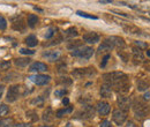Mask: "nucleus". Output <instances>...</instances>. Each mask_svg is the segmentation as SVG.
I'll list each match as a JSON object with an SVG mask.
<instances>
[{
    "instance_id": "15",
    "label": "nucleus",
    "mask_w": 150,
    "mask_h": 127,
    "mask_svg": "<svg viewBox=\"0 0 150 127\" xmlns=\"http://www.w3.org/2000/svg\"><path fill=\"white\" fill-rule=\"evenodd\" d=\"M100 96L104 97V98H110L112 96V89H111V85L108 84H104L100 87Z\"/></svg>"
},
{
    "instance_id": "6",
    "label": "nucleus",
    "mask_w": 150,
    "mask_h": 127,
    "mask_svg": "<svg viewBox=\"0 0 150 127\" xmlns=\"http://www.w3.org/2000/svg\"><path fill=\"white\" fill-rule=\"evenodd\" d=\"M112 118H113V121H114L117 125L120 126V125H122V124L125 122V120H126V118H127V114H126L125 111H122V110H120V109H117V110L113 111Z\"/></svg>"
},
{
    "instance_id": "19",
    "label": "nucleus",
    "mask_w": 150,
    "mask_h": 127,
    "mask_svg": "<svg viewBox=\"0 0 150 127\" xmlns=\"http://www.w3.org/2000/svg\"><path fill=\"white\" fill-rule=\"evenodd\" d=\"M24 43H25L29 47H35V46L38 44V40H37V38H36V36L30 35V36H28V37L25 38Z\"/></svg>"
},
{
    "instance_id": "31",
    "label": "nucleus",
    "mask_w": 150,
    "mask_h": 127,
    "mask_svg": "<svg viewBox=\"0 0 150 127\" xmlns=\"http://www.w3.org/2000/svg\"><path fill=\"white\" fill-rule=\"evenodd\" d=\"M43 103H44V99L42 98V97H37V98H35V99H32L31 100V104H37V105H43Z\"/></svg>"
},
{
    "instance_id": "2",
    "label": "nucleus",
    "mask_w": 150,
    "mask_h": 127,
    "mask_svg": "<svg viewBox=\"0 0 150 127\" xmlns=\"http://www.w3.org/2000/svg\"><path fill=\"white\" fill-rule=\"evenodd\" d=\"M92 54H93V48L90 46H80L72 51V55L83 58V59H89Z\"/></svg>"
},
{
    "instance_id": "4",
    "label": "nucleus",
    "mask_w": 150,
    "mask_h": 127,
    "mask_svg": "<svg viewBox=\"0 0 150 127\" xmlns=\"http://www.w3.org/2000/svg\"><path fill=\"white\" fill-rule=\"evenodd\" d=\"M29 80L31 82H33L37 85H45L51 81V77L48 75H43V74H36V75H31L29 76Z\"/></svg>"
},
{
    "instance_id": "18",
    "label": "nucleus",
    "mask_w": 150,
    "mask_h": 127,
    "mask_svg": "<svg viewBox=\"0 0 150 127\" xmlns=\"http://www.w3.org/2000/svg\"><path fill=\"white\" fill-rule=\"evenodd\" d=\"M129 84H128V82L126 81V82H122V83H120V84H118V85H114V88H115V90L118 91V92H120V94H125V92H127L128 90H129Z\"/></svg>"
},
{
    "instance_id": "24",
    "label": "nucleus",
    "mask_w": 150,
    "mask_h": 127,
    "mask_svg": "<svg viewBox=\"0 0 150 127\" xmlns=\"http://www.w3.org/2000/svg\"><path fill=\"white\" fill-rule=\"evenodd\" d=\"M25 117H27L28 119H30L31 121H37V120H38V117H37V114H36V112H35V111H32V110L27 111Z\"/></svg>"
},
{
    "instance_id": "41",
    "label": "nucleus",
    "mask_w": 150,
    "mask_h": 127,
    "mask_svg": "<svg viewBox=\"0 0 150 127\" xmlns=\"http://www.w3.org/2000/svg\"><path fill=\"white\" fill-rule=\"evenodd\" d=\"M135 43H136V45H140L141 47H145V46H147L145 44H143V43H140V42H135Z\"/></svg>"
},
{
    "instance_id": "7",
    "label": "nucleus",
    "mask_w": 150,
    "mask_h": 127,
    "mask_svg": "<svg viewBox=\"0 0 150 127\" xmlns=\"http://www.w3.org/2000/svg\"><path fill=\"white\" fill-rule=\"evenodd\" d=\"M118 105L120 106V110H122V111H127V110H129V107L132 106V100H130V98L129 97H125V96H119L118 97Z\"/></svg>"
},
{
    "instance_id": "12",
    "label": "nucleus",
    "mask_w": 150,
    "mask_h": 127,
    "mask_svg": "<svg viewBox=\"0 0 150 127\" xmlns=\"http://www.w3.org/2000/svg\"><path fill=\"white\" fill-rule=\"evenodd\" d=\"M133 60H134L135 64L142 62L144 60V57H143V53H142L141 48H137V47L133 48Z\"/></svg>"
},
{
    "instance_id": "35",
    "label": "nucleus",
    "mask_w": 150,
    "mask_h": 127,
    "mask_svg": "<svg viewBox=\"0 0 150 127\" xmlns=\"http://www.w3.org/2000/svg\"><path fill=\"white\" fill-rule=\"evenodd\" d=\"M100 127H112V125H111V122L108 120H103L100 122Z\"/></svg>"
},
{
    "instance_id": "30",
    "label": "nucleus",
    "mask_w": 150,
    "mask_h": 127,
    "mask_svg": "<svg viewBox=\"0 0 150 127\" xmlns=\"http://www.w3.org/2000/svg\"><path fill=\"white\" fill-rule=\"evenodd\" d=\"M55 32V29L54 28H48L46 30V33H45V38H51Z\"/></svg>"
},
{
    "instance_id": "34",
    "label": "nucleus",
    "mask_w": 150,
    "mask_h": 127,
    "mask_svg": "<svg viewBox=\"0 0 150 127\" xmlns=\"http://www.w3.org/2000/svg\"><path fill=\"white\" fill-rule=\"evenodd\" d=\"M20 52H21L22 54H33V53H35V51H32V50H28V48H21Z\"/></svg>"
},
{
    "instance_id": "8",
    "label": "nucleus",
    "mask_w": 150,
    "mask_h": 127,
    "mask_svg": "<svg viewBox=\"0 0 150 127\" xmlns=\"http://www.w3.org/2000/svg\"><path fill=\"white\" fill-rule=\"evenodd\" d=\"M133 110H134V112H135V115H136V117H140V118L144 117V115L147 114V112H148L147 106H145L144 104L140 103V102H136V103L134 104Z\"/></svg>"
},
{
    "instance_id": "10",
    "label": "nucleus",
    "mask_w": 150,
    "mask_h": 127,
    "mask_svg": "<svg viewBox=\"0 0 150 127\" xmlns=\"http://www.w3.org/2000/svg\"><path fill=\"white\" fill-rule=\"evenodd\" d=\"M97 111L100 115H106L110 112V104L106 102H98L97 103Z\"/></svg>"
},
{
    "instance_id": "20",
    "label": "nucleus",
    "mask_w": 150,
    "mask_h": 127,
    "mask_svg": "<svg viewBox=\"0 0 150 127\" xmlns=\"http://www.w3.org/2000/svg\"><path fill=\"white\" fill-rule=\"evenodd\" d=\"M30 62V59L29 58H18L15 60V65L18 66V67H25L28 66Z\"/></svg>"
},
{
    "instance_id": "33",
    "label": "nucleus",
    "mask_w": 150,
    "mask_h": 127,
    "mask_svg": "<svg viewBox=\"0 0 150 127\" xmlns=\"http://www.w3.org/2000/svg\"><path fill=\"white\" fill-rule=\"evenodd\" d=\"M67 94V90L66 89H61V90H57L55 92H54V95H55V97H62V96H65Z\"/></svg>"
},
{
    "instance_id": "3",
    "label": "nucleus",
    "mask_w": 150,
    "mask_h": 127,
    "mask_svg": "<svg viewBox=\"0 0 150 127\" xmlns=\"http://www.w3.org/2000/svg\"><path fill=\"white\" fill-rule=\"evenodd\" d=\"M95 73L96 72H95L93 67H90V68H77V69H75V70L72 72V75L75 79H82L84 76H91Z\"/></svg>"
},
{
    "instance_id": "37",
    "label": "nucleus",
    "mask_w": 150,
    "mask_h": 127,
    "mask_svg": "<svg viewBox=\"0 0 150 127\" xmlns=\"http://www.w3.org/2000/svg\"><path fill=\"white\" fill-rule=\"evenodd\" d=\"M108 59H110V55H108V54L105 55V57L103 58V61H102V64H100V67H105V65H106V62H107Z\"/></svg>"
},
{
    "instance_id": "40",
    "label": "nucleus",
    "mask_w": 150,
    "mask_h": 127,
    "mask_svg": "<svg viewBox=\"0 0 150 127\" xmlns=\"http://www.w3.org/2000/svg\"><path fill=\"white\" fill-rule=\"evenodd\" d=\"M100 3H111V0H100Z\"/></svg>"
},
{
    "instance_id": "36",
    "label": "nucleus",
    "mask_w": 150,
    "mask_h": 127,
    "mask_svg": "<svg viewBox=\"0 0 150 127\" xmlns=\"http://www.w3.org/2000/svg\"><path fill=\"white\" fill-rule=\"evenodd\" d=\"M9 66H10V62H9V61L1 62V64H0V68H2V69H7V68H9Z\"/></svg>"
},
{
    "instance_id": "26",
    "label": "nucleus",
    "mask_w": 150,
    "mask_h": 127,
    "mask_svg": "<svg viewBox=\"0 0 150 127\" xmlns=\"http://www.w3.org/2000/svg\"><path fill=\"white\" fill-rule=\"evenodd\" d=\"M76 14L80 15V16H82V17H87V18H91V20H97V16L89 15V14H87V13H84V12H81V10H77Z\"/></svg>"
},
{
    "instance_id": "25",
    "label": "nucleus",
    "mask_w": 150,
    "mask_h": 127,
    "mask_svg": "<svg viewBox=\"0 0 150 127\" xmlns=\"http://www.w3.org/2000/svg\"><path fill=\"white\" fill-rule=\"evenodd\" d=\"M125 31H127L128 33H140V29H137L136 27H133V25L125 27Z\"/></svg>"
},
{
    "instance_id": "13",
    "label": "nucleus",
    "mask_w": 150,
    "mask_h": 127,
    "mask_svg": "<svg viewBox=\"0 0 150 127\" xmlns=\"http://www.w3.org/2000/svg\"><path fill=\"white\" fill-rule=\"evenodd\" d=\"M112 45H113V47H115V46H125V42H123V39L121 38V37H117V36H111V37H107L106 38Z\"/></svg>"
},
{
    "instance_id": "9",
    "label": "nucleus",
    "mask_w": 150,
    "mask_h": 127,
    "mask_svg": "<svg viewBox=\"0 0 150 127\" xmlns=\"http://www.w3.org/2000/svg\"><path fill=\"white\" fill-rule=\"evenodd\" d=\"M83 39H84V42H87L88 44H95V43L99 42L100 37H99V35H97L96 32H88V33L83 35Z\"/></svg>"
},
{
    "instance_id": "21",
    "label": "nucleus",
    "mask_w": 150,
    "mask_h": 127,
    "mask_svg": "<svg viewBox=\"0 0 150 127\" xmlns=\"http://www.w3.org/2000/svg\"><path fill=\"white\" fill-rule=\"evenodd\" d=\"M43 119H44V121H46V122H51V121L53 120V113H52V110H51L50 107H47L46 111L44 112Z\"/></svg>"
},
{
    "instance_id": "42",
    "label": "nucleus",
    "mask_w": 150,
    "mask_h": 127,
    "mask_svg": "<svg viewBox=\"0 0 150 127\" xmlns=\"http://www.w3.org/2000/svg\"><path fill=\"white\" fill-rule=\"evenodd\" d=\"M3 90H5V88H3V85H1V84H0V97H1V95L3 94Z\"/></svg>"
},
{
    "instance_id": "23",
    "label": "nucleus",
    "mask_w": 150,
    "mask_h": 127,
    "mask_svg": "<svg viewBox=\"0 0 150 127\" xmlns=\"http://www.w3.org/2000/svg\"><path fill=\"white\" fill-rule=\"evenodd\" d=\"M73 111V109L69 106V107H67V109H62V110H58L57 111V113H55V117H58V118H61V117H63L65 114H67V113H70Z\"/></svg>"
},
{
    "instance_id": "14",
    "label": "nucleus",
    "mask_w": 150,
    "mask_h": 127,
    "mask_svg": "<svg viewBox=\"0 0 150 127\" xmlns=\"http://www.w3.org/2000/svg\"><path fill=\"white\" fill-rule=\"evenodd\" d=\"M43 57L51 61H54L60 57V51H46L43 53Z\"/></svg>"
},
{
    "instance_id": "32",
    "label": "nucleus",
    "mask_w": 150,
    "mask_h": 127,
    "mask_svg": "<svg viewBox=\"0 0 150 127\" xmlns=\"http://www.w3.org/2000/svg\"><path fill=\"white\" fill-rule=\"evenodd\" d=\"M7 112H8V106L5 104H1L0 105V115H5Z\"/></svg>"
},
{
    "instance_id": "1",
    "label": "nucleus",
    "mask_w": 150,
    "mask_h": 127,
    "mask_svg": "<svg viewBox=\"0 0 150 127\" xmlns=\"http://www.w3.org/2000/svg\"><path fill=\"white\" fill-rule=\"evenodd\" d=\"M103 79L105 80V83L108 85H118L122 82L128 81V77L126 74L121 72H111L103 75Z\"/></svg>"
},
{
    "instance_id": "38",
    "label": "nucleus",
    "mask_w": 150,
    "mask_h": 127,
    "mask_svg": "<svg viewBox=\"0 0 150 127\" xmlns=\"http://www.w3.org/2000/svg\"><path fill=\"white\" fill-rule=\"evenodd\" d=\"M13 127H32L30 124H17V125H14Z\"/></svg>"
},
{
    "instance_id": "22",
    "label": "nucleus",
    "mask_w": 150,
    "mask_h": 127,
    "mask_svg": "<svg viewBox=\"0 0 150 127\" xmlns=\"http://www.w3.org/2000/svg\"><path fill=\"white\" fill-rule=\"evenodd\" d=\"M37 22H38V17H37V15H35V14H30V15L28 16V25H29L30 28H33V27L37 24Z\"/></svg>"
},
{
    "instance_id": "29",
    "label": "nucleus",
    "mask_w": 150,
    "mask_h": 127,
    "mask_svg": "<svg viewBox=\"0 0 150 127\" xmlns=\"http://www.w3.org/2000/svg\"><path fill=\"white\" fill-rule=\"evenodd\" d=\"M7 28V21L3 16H0V30H5Z\"/></svg>"
},
{
    "instance_id": "45",
    "label": "nucleus",
    "mask_w": 150,
    "mask_h": 127,
    "mask_svg": "<svg viewBox=\"0 0 150 127\" xmlns=\"http://www.w3.org/2000/svg\"><path fill=\"white\" fill-rule=\"evenodd\" d=\"M42 127H50V126H42Z\"/></svg>"
},
{
    "instance_id": "39",
    "label": "nucleus",
    "mask_w": 150,
    "mask_h": 127,
    "mask_svg": "<svg viewBox=\"0 0 150 127\" xmlns=\"http://www.w3.org/2000/svg\"><path fill=\"white\" fill-rule=\"evenodd\" d=\"M143 98H144V100H150V92H145Z\"/></svg>"
},
{
    "instance_id": "5",
    "label": "nucleus",
    "mask_w": 150,
    "mask_h": 127,
    "mask_svg": "<svg viewBox=\"0 0 150 127\" xmlns=\"http://www.w3.org/2000/svg\"><path fill=\"white\" fill-rule=\"evenodd\" d=\"M20 85H12V87H9V89H8V92H7V97H6V100L7 102H9V103H13V102H15L17 98H18V96H20Z\"/></svg>"
},
{
    "instance_id": "11",
    "label": "nucleus",
    "mask_w": 150,
    "mask_h": 127,
    "mask_svg": "<svg viewBox=\"0 0 150 127\" xmlns=\"http://www.w3.org/2000/svg\"><path fill=\"white\" fill-rule=\"evenodd\" d=\"M29 70L30 72H45V70H47V66L45 65V64H43V62H33V64H31L30 65V67H29Z\"/></svg>"
},
{
    "instance_id": "27",
    "label": "nucleus",
    "mask_w": 150,
    "mask_h": 127,
    "mask_svg": "<svg viewBox=\"0 0 150 127\" xmlns=\"http://www.w3.org/2000/svg\"><path fill=\"white\" fill-rule=\"evenodd\" d=\"M65 32H66L67 36H70V37H73V36H77V35H78V32H77V30H76L75 28H69V29H67Z\"/></svg>"
},
{
    "instance_id": "16",
    "label": "nucleus",
    "mask_w": 150,
    "mask_h": 127,
    "mask_svg": "<svg viewBox=\"0 0 150 127\" xmlns=\"http://www.w3.org/2000/svg\"><path fill=\"white\" fill-rule=\"evenodd\" d=\"M112 48H113V45H112L107 39H105V40L102 43V45L98 47V54L104 53V52H107V51H111Z\"/></svg>"
},
{
    "instance_id": "28",
    "label": "nucleus",
    "mask_w": 150,
    "mask_h": 127,
    "mask_svg": "<svg viewBox=\"0 0 150 127\" xmlns=\"http://www.w3.org/2000/svg\"><path fill=\"white\" fill-rule=\"evenodd\" d=\"M12 119H1L0 120V127H10Z\"/></svg>"
},
{
    "instance_id": "43",
    "label": "nucleus",
    "mask_w": 150,
    "mask_h": 127,
    "mask_svg": "<svg viewBox=\"0 0 150 127\" xmlns=\"http://www.w3.org/2000/svg\"><path fill=\"white\" fill-rule=\"evenodd\" d=\"M62 103H63V104H68V98H63Z\"/></svg>"
},
{
    "instance_id": "44",
    "label": "nucleus",
    "mask_w": 150,
    "mask_h": 127,
    "mask_svg": "<svg viewBox=\"0 0 150 127\" xmlns=\"http://www.w3.org/2000/svg\"><path fill=\"white\" fill-rule=\"evenodd\" d=\"M147 55H148V57H150V48L147 51Z\"/></svg>"
},
{
    "instance_id": "17",
    "label": "nucleus",
    "mask_w": 150,
    "mask_h": 127,
    "mask_svg": "<svg viewBox=\"0 0 150 127\" xmlns=\"http://www.w3.org/2000/svg\"><path fill=\"white\" fill-rule=\"evenodd\" d=\"M149 85H150V83H149L148 80H144V79H138L137 80V90L144 91V90H147L149 88Z\"/></svg>"
}]
</instances>
